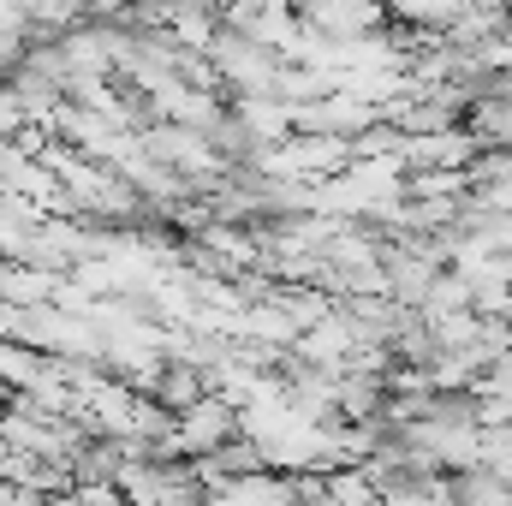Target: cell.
<instances>
[{"label": "cell", "instance_id": "1", "mask_svg": "<svg viewBox=\"0 0 512 506\" xmlns=\"http://www.w3.org/2000/svg\"><path fill=\"white\" fill-rule=\"evenodd\" d=\"M447 501H512V477L489 465H453V477H441Z\"/></svg>", "mask_w": 512, "mask_h": 506}]
</instances>
